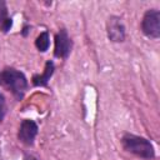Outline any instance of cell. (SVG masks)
Returning <instances> with one entry per match:
<instances>
[{
  "label": "cell",
  "instance_id": "ba28073f",
  "mask_svg": "<svg viewBox=\"0 0 160 160\" xmlns=\"http://www.w3.org/2000/svg\"><path fill=\"white\" fill-rule=\"evenodd\" d=\"M12 25L11 19L8 18V10H6V4L4 0H0V29L6 32L10 30Z\"/></svg>",
  "mask_w": 160,
  "mask_h": 160
},
{
  "label": "cell",
  "instance_id": "8992f818",
  "mask_svg": "<svg viewBox=\"0 0 160 160\" xmlns=\"http://www.w3.org/2000/svg\"><path fill=\"white\" fill-rule=\"evenodd\" d=\"M108 35L112 41H122L125 38V29L119 18H110L108 22Z\"/></svg>",
  "mask_w": 160,
  "mask_h": 160
},
{
  "label": "cell",
  "instance_id": "3957f363",
  "mask_svg": "<svg viewBox=\"0 0 160 160\" xmlns=\"http://www.w3.org/2000/svg\"><path fill=\"white\" fill-rule=\"evenodd\" d=\"M142 32L152 39L160 36V12L158 10H148L141 22Z\"/></svg>",
  "mask_w": 160,
  "mask_h": 160
},
{
  "label": "cell",
  "instance_id": "6da1fadb",
  "mask_svg": "<svg viewBox=\"0 0 160 160\" xmlns=\"http://www.w3.org/2000/svg\"><path fill=\"white\" fill-rule=\"evenodd\" d=\"M122 145L125 148V150L144 158V159H151L155 155L154 148L151 145V142L144 138L136 136V135H125L122 138Z\"/></svg>",
  "mask_w": 160,
  "mask_h": 160
},
{
  "label": "cell",
  "instance_id": "52a82bcc",
  "mask_svg": "<svg viewBox=\"0 0 160 160\" xmlns=\"http://www.w3.org/2000/svg\"><path fill=\"white\" fill-rule=\"evenodd\" d=\"M54 72V64L52 61H48L46 65H45V70L41 75H35L32 78V84L35 86H44L48 84V81L50 80L51 75Z\"/></svg>",
  "mask_w": 160,
  "mask_h": 160
},
{
  "label": "cell",
  "instance_id": "277c9868",
  "mask_svg": "<svg viewBox=\"0 0 160 160\" xmlns=\"http://www.w3.org/2000/svg\"><path fill=\"white\" fill-rule=\"evenodd\" d=\"M70 50H71V40L65 30H60V32H58L55 36L54 54L56 58H68Z\"/></svg>",
  "mask_w": 160,
  "mask_h": 160
},
{
  "label": "cell",
  "instance_id": "30bf717a",
  "mask_svg": "<svg viewBox=\"0 0 160 160\" xmlns=\"http://www.w3.org/2000/svg\"><path fill=\"white\" fill-rule=\"evenodd\" d=\"M5 99L2 96V94L0 92V120H2L4 118V114H5Z\"/></svg>",
  "mask_w": 160,
  "mask_h": 160
},
{
  "label": "cell",
  "instance_id": "5b68a950",
  "mask_svg": "<svg viewBox=\"0 0 160 160\" xmlns=\"http://www.w3.org/2000/svg\"><path fill=\"white\" fill-rule=\"evenodd\" d=\"M38 134V125L32 120H24L19 129V140L26 145H32Z\"/></svg>",
  "mask_w": 160,
  "mask_h": 160
},
{
  "label": "cell",
  "instance_id": "8fae6325",
  "mask_svg": "<svg viewBox=\"0 0 160 160\" xmlns=\"http://www.w3.org/2000/svg\"><path fill=\"white\" fill-rule=\"evenodd\" d=\"M25 160H36L35 158H32V156H26L25 158Z\"/></svg>",
  "mask_w": 160,
  "mask_h": 160
},
{
  "label": "cell",
  "instance_id": "9c48e42d",
  "mask_svg": "<svg viewBox=\"0 0 160 160\" xmlns=\"http://www.w3.org/2000/svg\"><path fill=\"white\" fill-rule=\"evenodd\" d=\"M49 44H50V41H49V34H48L46 31L41 32V34L36 38L35 45H36V48H38L40 51H42V52L46 51L48 48H49Z\"/></svg>",
  "mask_w": 160,
  "mask_h": 160
},
{
  "label": "cell",
  "instance_id": "7a4b0ae2",
  "mask_svg": "<svg viewBox=\"0 0 160 160\" xmlns=\"http://www.w3.org/2000/svg\"><path fill=\"white\" fill-rule=\"evenodd\" d=\"M1 79L4 81V84L11 90V92L18 99H21L24 96L26 88H28V81L22 72L18 71L12 68H8L2 71Z\"/></svg>",
  "mask_w": 160,
  "mask_h": 160
}]
</instances>
